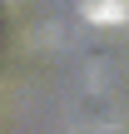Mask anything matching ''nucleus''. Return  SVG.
I'll return each instance as SVG.
<instances>
[{"label":"nucleus","instance_id":"f257e3e1","mask_svg":"<svg viewBox=\"0 0 129 134\" xmlns=\"http://www.w3.org/2000/svg\"><path fill=\"white\" fill-rule=\"evenodd\" d=\"M80 15L94 25H119V20H129V0H85Z\"/></svg>","mask_w":129,"mask_h":134}]
</instances>
